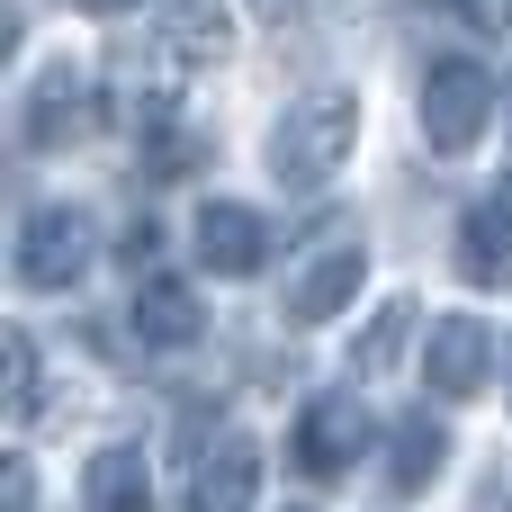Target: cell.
I'll use <instances>...</instances> for the list:
<instances>
[{
    "instance_id": "ba28073f",
    "label": "cell",
    "mask_w": 512,
    "mask_h": 512,
    "mask_svg": "<svg viewBox=\"0 0 512 512\" xmlns=\"http://www.w3.org/2000/svg\"><path fill=\"white\" fill-rule=\"evenodd\" d=\"M189 234H198V261H207L216 279H252V270L270 261V225H261L252 207H234V198H207Z\"/></svg>"
},
{
    "instance_id": "277c9868",
    "label": "cell",
    "mask_w": 512,
    "mask_h": 512,
    "mask_svg": "<svg viewBox=\"0 0 512 512\" xmlns=\"http://www.w3.org/2000/svg\"><path fill=\"white\" fill-rule=\"evenodd\" d=\"M360 450H369V405H360V396H306V414H297V432H288L297 477L342 486V477L360 468Z\"/></svg>"
},
{
    "instance_id": "8992f818",
    "label": "cell",
    "mask_w": 512,
    "mask_h": 512,
    "mask_svg": "<svg viewBox=\"0 0 512 512\" xmlns=\"http://www.w3.org/2000/svg\"><path fill=\"white\" fill-rule=\"evenodd\" d=\"M81 126H90V81L72 63H45L18 90V153H63Z\"/></svg>"
},
{
    "instance_id": "5bb4252c",
    "label": "cell",
    "mask_w": 512,
    "mask_h": 512,
    "mask_svg": "<svg viewBox=\"0 0 512 512\" xmlns=\"http://www.w3.org/2000/svg\"><path fill=\"white\" fill-rule=\"evenodd\" d=\"M81 512H153V468H144L135 441H117V450L90 459V477H81Z\"/></svg>"
},
{
    "instance_id": "30bf717a",
    "label": "cell",
    "mask_w": 512,
    "mask_h": 512,
    "mask_svg": "<svg viewBox=\"0 0 512 512\" xmlns=\"http://www.w3.org/2000/svg\"><path fill=\"white\" fill-rule=\"evenodd\" d=\"M198 333H207V315H198V288L189 279H171V270L135 279V342L144 351H189Z\"/></svg>"
},
{
    "instance_id": "7c38bea8",
    "label": "cell",
    "mask_w": 512,
    "mask_h": 512,
    "mask_svg": "<svg viewBox=\"0 0 512 512\" xmlns=\"http://www.w3.org/2000/svg\"><path fill=\"white\" fill-rule=\"evenodd\" d=\"M459 279L468 288H512V198H477L459 216Z\"/></svg>"
},
{
    "instance_id": "7a4b0ae2",
    "label": "cell",
    "mask_w": 512,
    "mask_h": 512,
    "mask_svg": "<svg viewBox=\"0 0 512 512\" xmlns=\"http://www.w3.org/2000/svg\"><path fill=\"white\" fill-rule=\"evenodd\" d=\"M495 108H504V90H495V72L477 54H441L423 72V144L432 153H477Z\"/></svg>"
},
{
    "instance_id": "4fadbf2b",
    "label": "cell",
    "mask_w": 512,
    "mask_h": 512,
    "mask_svg": "<svg viewBox=\"0 0 512 512\" xmlns=\"http://www.w3.org/2000/svg\"><path fill=\"white\" fill-rule=\"evenodd\" d=\"M207 162V135L189 126V117H171V108H144V126H135V171H144V189H171V180H189Z\"/></svg>"
},
{
    "instance_id": "2e32d148",
    "label": "cell",
    "mask_w": 512,
    "mask_h": 512,
    "mask_svg": "<svg viewBox=\"0 0 512 512\" xmlns=\"http://www.w3.org/2000/svg\"><path fill=\"white\" fill-rule=\"evenodd\" d=\"M405 333H414V297H387V306L360 324V342H351V369H360V378H387V369L405 360Z\"/></svg>"
},
{
    "instance_id": "52a82bcc",
    "label": "cell",
    "mask_w": 512,
    "mask_h": 512,
    "mask_svg": "<svg viewBox=\"0 0 512 512\" xmlns=\"http://www.w3.org/2000/svg\"><path fill=\"white\" fill-rule=\"evenodd\" d=\"M486 369H495V333H486L477 315H441L432 342H423V378H432V396H441V405H468V396L486 387Z\"/></svg>"
},
{
    "instance_id": "5b68a950",
    "label": "cell",
    "mask_w": 512,
    "mask_h": 512,
    "mask_svg": "<svg viewBox=\"0 0 512 512\" xmlns=\"http://www.w3.org/2000/svg\"><path fill=\"white\" fill-rule=\"evenodd\" d=\"M360 270H369L360 234H333V243H315V252H306V270H297V279H288V297H279V324H288V333H315V324H333V315L360 297Z\"/></svg>"
},
{
    "instance_id": "6da1fadb",
    "label": "cell",
    "mask_w": 512,
    "mask_h": 512,
    "mask_svg": "<svg viewBox=\"0 0 512 512\" xmlns=\"http://www.w3.org/2000/svg\"><path fill=\"white\" fill-rule=\"evenodd\" d=\"M351 144H360V99L351 90H306L270 126V180L279 189H324L351 162Z\"/></svg>"
},
{
    "instance_id": "9a60e30c",
    "label": "cell",
    "mask_w": 512,
    "mask_h": 512,
    "mask_svg": "<svg viewBox=\"0 0 512 512\" xmlns=\"http://www.w3.org/2000/svg\"><path fill=\"white\" fill-rule=\"evenodd\" d=\"M441 459H450L441 414H405V423H396V441H387V486H396V495H423V486L441 477Z\"/></svg>"
},
{
    "instance_id": "3957f363",
    "label": "cell",
    "mask_w": 512,
    "mask_h": 512,
    "mask_svg": "<svg viewBox=\"0 0 512 512\" xmlns=\"http://www.w3.org/2000/svg\"><path fill=\"white\" fill-rule=\"evenodd\" d=\"M90 216L81 207H27L18 216V252H9V270H18V288L27 297H63V288H81V270H90Z\"/></svg>"
},
{
    "instance_id": "8fae6325",
    "label": "cell",
    "mask_w": 512,
    "mask_h": 512,
    "mask_svg": "<svg viewBox=\"0 0 512 512\" xmlns=\"http://www.w3.org/2000/svg\"><path fill=\"white\" fill-rule=\"evenodd\" d=\"M225 54V9L216 0H180V9H162L153 18V63L180 81V72H207Z\"/></svg>"
},
{
    "instance_id": "9c48e42d",
    "label": "cell",
    "mask_w": 512,
    "mask_h": 512,
    "mask_svg": "<svg viewBox=\"0 0 512 512\" xmlns=\"http://www.w3.org/2000/svg\"><path fill=\"white\" fill-rule=\"evenodd\" d=\"M252 495H261V441L225 432L198 459V477H189V512H252Z\"/></svg>"
},
{
    "instance_id": "7402d4cb",
    "label": "cell",
    "mask_w": 512,
    "mask_h": 512,
    "mask_svg": "<svg viewBox=\"0 0 512 512\" xmlns=\"http://www.w3.org/2000/svg\"><path fill=\"white\" fill-rule=\"evenodd\" d=\"M288 512H306V504H288Z\"/></svg>"
},
{
    "instance_id": "d6986e66",
    "label": "cell",
    "mask_w": 512,
    "mask_h": 512,
    "mask_svg": "<svg viewBox=\"0 0 512 512\" xmlns=\"http://www.w3.org/2000/svg\"><path fill=\"white\" fill-rule=\"evenodd\" d=\"M252 9H261V18H288V9H297V0H252Z\"/></svg>"
},
{
    "instance_id": "e0dca14e",
    "label": "cell",
    "mask_w": 512,
    "mask_h": 512,
    "mask_svg": "<svg viewBox=\"0 0 512 512\" xmlns=\"http://www.w3.org/2000/svg\"><path fill=\"white\" fill-rule=\"evenodd\" d=\"M0 360H9V414L36 423L45 414V396H36V333L27 324H0Z\"/></svg>"
},
{
    "instance_id": "ac0fdd59",
    "label": "cell",
    "mask_w": 512,
    "mask_h": 512,
    "mask_svg": "<svg viewBox=\"0 0 512 512\" xmlns=\"http://www.w3.org/2000/svg\"><path fill=\"white\" fill-rule=\"evenodd\" d=\"M153 252H162V225H153V207H144V216H126V234H117V261H126L135 279H153V270H144Z\"/></svg>"
},
{
    "instance_id": "ffe728a7",
    "label": "cell",
    "mask_w": 512,
    "mask_h": 512,
    "mask_svg": "<svg viewBox=\"0 0 512 512\" xmlns=\"http://www.w3.org/2000/svg\"><path fill=\"white\" fill-rule=\"evenodd\" d=\"M81 9H99V18H117V9H135V0H81Z\"/></svg>"
},
{
    "instance_id": "44dd1931",
    "label": "cell",
    "mask_w": 512,
    "mask_h": 512,
    "mask_svg": "<svg viewBox=\"0 0 512 512\" xmlns=\"http://www.w3.org/2000/svg\"><path fill=\"white\" fill-rule=\"evenodd\" d=\"M504 108H512V90H504Z\"/></svg>"
}]
</instances>
